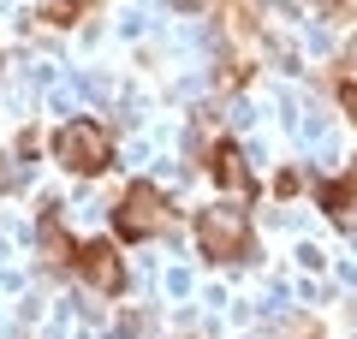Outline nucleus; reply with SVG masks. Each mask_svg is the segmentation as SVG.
<instances>
[{"instance_id": "nucleus-1", "label": "nucleus", "mask_w": 357, "mask_h": 339, "mask_svg": "<svg viewBox=\"0 0 357 339\" xmlns=\"http://www.w3.org/2000/svg\"><path fill=\"white\" fill-rule=\"evenodd\" d=\"M48 149H54V161H60L66 173L96 179V173H107V167H114V131L96 126V119H66V126H54Z\"/></svg>"}, {"instance_id": "nucleus-2", "label": "nucleus", "mask_w": 357, "mask_h": 339, "mask_svg": "<svg viewBox=\"0 0 357 339\" xmlns=\"http://www.w3.org/2000/svg\"><path fill=\"white\" fill-rule=\"evenodd\" d=\"M197 250L208 262H238V256H250V214H244V202H220V209L197 214Z\"/></svg>"}, {"instance_id": "nucleus-3", "label": "nucleus", "mask_w": 357, "mask_h": 339, "mask_svg": "<svg viewBox=\"0 0 357 339\" xmlns=\"http://www.w3.org/2000/svg\"><path fill=\"white\" fill-rule=\"evenodd\" d=\"M161 220H167V197H161L155 185H143V179L114 202V239H126V244L155 239V232H161Z\"/></svg>"}, {"instance_id": "nucleus-4", "label": "nucleus", "mask_w": 357, "mask_h": 339, "mask_svg": "<svg viewBox=\"0 0 357 339\" xmlns=\"http://www.w3.org/2000/svg\"><path fill=\"white\" fill-rule=\"evenodd\" d=\"M77 274H84L96 292H107V298H119V292H126V262L114 256V244H107V239L77 244Z\"/></svg>"}, {"instance_id": "nucleus-5", "label": "nucleus", "mask_w": 357, "mask_h": 339, "mask_svg": "<svg viewBox=\"0 0 357 339\" xmlns=\"http://www.w3.org/2000/svg\"><path fill=\"white\" fill-rule=\"evenodd\" d=\"M208 173L220 179V190H232V202H250V197H256V179H250V167H244V149H238V143L220 137L215 149H208Z\"/></svg>"}, {"instance_id": "nucleus-6", "label": "nucleus", "mask_w": 357, "mask_h": 339, "mask_svg": "<svg viewBox=\"0 0 357 339\" xmlns=\"http://www.w3.org/2000/svg\"><path fill=\"white\" fill-rule=\"evenodd\" d=\"M316 202L328 209L333 226H351V220H357V179H351V173H345V179H321V185H316Z\"/></svg>"}, {"instance_id": "nucleus-7", "label": "nucleus", "mask_w": 357, "mask_h": 339, "mask_svg": "<svg viewBox=\"0 0 357 339\" xmlns=\"http://www.w3.org/2000/svg\"><path fill=\"white\" fill-rule=\"evenodd\" d=\"M42 250H48L54 268H77V244H72V232L60 226V209H42Z\"/></svg>"}, {"instance_id": "nucleus-8", "label": "nucleus", "mask_w": 357, "mask_h": 339, "mask_svg": "<svg viewBox=\"0 0 357 339\" xmlns=\"http://www.w3.org/2000/svg\"><path fill=\"white\" fill-rule=\"evenodd\" d=\"M84 6H89V0H48V6H42V24L66 30V24H77V18H84Z\"/></svg>"}, {"instance_id": "nucleus-9", "label": "nucleus", "mask_w": 357, "mask_h": 339, "mask_svg": "<svg viewBox=\"0 0 357 339\" xmlns=\"http://www.w3.org/2000/svg\"><path fill=\"white\" fill-rule=\"evenodd\" d=\"M340 107H345V119L357 126V77H351V84H340Z\"/></svg>"}]
</instances>
